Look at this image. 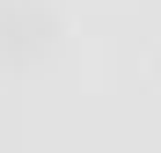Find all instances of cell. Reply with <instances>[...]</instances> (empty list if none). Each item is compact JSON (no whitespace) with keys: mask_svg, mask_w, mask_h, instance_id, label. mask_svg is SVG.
Segmentation results:
<instances>
[{"mask_svg":"<svg viewBox=\"0 0 161 153\" xmlns=\"http://www.w3.org/2000/svg\"><path fill=\"white\" fill-rule=\"evenodd\" d=\"M44 29H51V22L37 8H8V15H0V51H8V59H37V51H44Z\"/></svg>","mask_w":161,"mask_h":153,"instance_id":"obj_1","label":"cell"}]
</instances>
